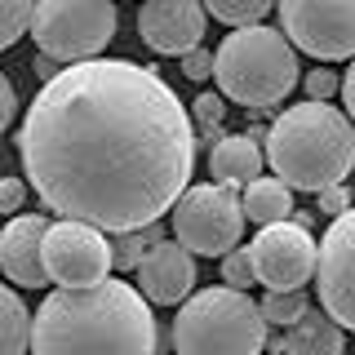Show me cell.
<instances>
[{"label":"cell","mask_w":355,"mask_h":355,"mask_svg":"<svg viewBox=\"0 0 355 355\" xmlns=\"http://www.w3.org/2000/svg\"><path fill=\"white\" fill-rule=\"evenodd\" d=\"M18 155L49 214L125 236L155 227L187 196L196 129L155 67L94 58L40 85Z\"/></svg>","instance_id":"obj_1"},{"label":"cell","mask_w":355,"mask_h":355,"mask_svg":"<svg viewBox=\"0 0 355 355\" xmlns=\"http://www.w3.org/2000/svg\"><path fill=\"white\" fill-rule=\"evenodd\" d=\"M151 302L125 280L53 288L31 324V355H155Z\"/></svg>","instance_id":"obj_2"},{"label":"cell","mask_w":355,"mask_h":355,"mask_svg":"<svg viewBox=\"0 0 355 355\" xmlns=\"http://www.w3.org/2000/svg\"><path fill=\"white\" fill-rule=\"evenodd\" d=\"M266 164L293 191H329L355 169V120L329 103H297L266 129Z\"/></svg>","instance_id":"obj_3"},{"label":"cell","mask_w":355,"mask_h":355,"mask_svg":"<svg viewBox=\"0 0 355 355\" xmlns=\"http://www.w3.org/2000/svg\"><path fill=\"white\" fill-rule=\"evenodd\" d=\"M297 49L275 27H240L222 40L214 80L218 94L240 107H275L297 85Z\"/></svg>","instance_id":"obj_4"},{"label":"cell","mask_w":355,"mask_h":355,"mask_svg":"<svg viewBox=\"0 0 355 355\" xmlns=\"http://www.w3.org/2000/svg\"><path fill=\"white\" fill-rule=\"evenodd\" d=\"M266 342L262 306L240 288H200L178 306L173 355H262Z\"/></svg>","instance_id":"obj_5"},{"label":"cell","mask_w":355,"mask_h":355,"mask_svg":"<svg viewBox=\"0 0 355 355\" xmlns=\"http://www.w3.org/2000/svg\"><path fill=\"white\" fill-rule=\"evenodd\" d=\"M120 27L116 0H36L31 40L53 62H94Z\"/></svg>","instance_id":"obj_6"},{"label":"cell","mask_w":355,"mask_h":355,"mask_svg":"<svg viewBox=\"0 0 355 355\" xmlns=\"http://www.w3.org/2000/svg\"><path fill=\"white\" fill-rule=\"evenodd\" d=\"M169 218H173V240L200 258H227L231 249H240L244 205L231 187L218 182L187 187V196L173 205Z\"/></svg>","instance_id":"obj_7"},{"label":"cell","mask_w":355,"mask_h":355,"mask_svg":"<svg viewBox=\"0 0 355 355\" xmlns=\"http://www.w3.org/2000/svg\"><path fill=\"white\" fill-rule=\"evenodd\" d=\"M293 49L320 62H355V0H275Z\"/></svg>","instance_id":"obj_8"},{"label":"cell","mask_w":355,"mask_h":355,"mask_svg":"<svg viewBox=\"0 0 355 355\" xmlns=\"http://www.w3.org/2000/svg\"><path fill=\"white\" fill-rule=\"evenodd\" d=\"M44 271H49V284H58V288H94V284L111 280L116 258H111L107 231L89 227V222H71V218L49 222Z\"/></svg>","instance_id":"obj_9"},{"label":"cell","mask_w":355,"mask_h":355,"mask_svg":"<svg viewBox=\"0 0 355 355\" xmlns=\"http://www.w3.org/2000/svg\"><path fill=\"white\" fill-rule=\"evenodd\" d=\"M249 253H253L258 284H266V293H293V288H302L320 266V244L311 240V231L297 227V222L262 227L258 240L249 244Z\"/></svg>","instance_id":"obj_10"},{"label":"cell","mask_w":355,"mask_h":355,"mask_svg":"<svg viewBox=\"0 0 355 355\" xmlns=\"http://www.w3.org/2000/svg\"><path fill=\"white\" fill-rule=\"evenodd\" d=\"M320 311H329L347 333H355V209L329 222L320 240Z\"/></svg>","instance_id":"obj_11"},{"label":"cell","mask_w":355,"mask_h":355,"mask_svg":"<svg viewBox=\"0 0 355 355\" xmlns=\"http://www.w3.org/2000/svg\"><path fill=\"white\" fill-rule=\"evenodd\" d=\"M205 22H209L205 0H142L138 36L164 58H187L191 49H200Z\"/></svg>","instance_id":"obj_12"},{"label":"cell","mask_w":355,"mask_h":355,"mask_svg":"<svg viewBox=\"0 0 355 355\" xmlns=\"http://www.w3.org/2000/svg\"><path fill=\"white\" fill-rule=\"evenodd\" d=\"M44 236H49V218L44 214H18L0 227V271L9 275V284H22V288L49 284Z\"/></svg>","instance_id":"obj_13"},{"label":"cell","mask_w":355,"mask_h":355,"mask_svg":"<svg viewBox=\"0 0 355 355\" xmlns=\"http://www.w3.org/2000/svg\"><path fill=\"white\" fill-rule=\"evenodd\" d=\"M196 288V253L178 240H160L138 266V293L151 306H178Z\"/></svg>","instance_id":"obj_14"},{"label":"cell","mask_w":355,"mask_h":355,"mask_svg":"<svg viewBox=\"0 0 355 355\" xmlns=\"http://www.w3.org/2000/svg\"><path fill=\"white\" fill-rule=\"evenodd\" d=\"M262 160L266 155L258 151V142L249 138V133H231V138H222L214 155H209V173L218 178V187H249L262 178Z\"/></svg>","instance_id":"obj_15"},{"label":"cell","mask_w":355,"mask_h":355,"mask_svg":"<svg viewBox=\"0 0 355 355\" xmlns=\"http://www.w3.org/2000/svg\"><path fill=\"white\" fill-rule=\"evenodd\" d=\"M347 351V329L329 311L311 306L293 329H284V355H342Z\"/></svg>","instance_id":"obj_16"},{"label":"cell","mask_w":355,"mask_h":355,"mask_svg":"<svg viewBox=\"0 0 355 355\" xmlns=\"http://www.w3.org/2000/svg\"><path fill=\"white\" fill-rule=\"evenodd\" d=\"M244 218L258 227H275V222H293V187H284L280 178H258L244 187L240 196Z\"/></svg>","instance_id":"obj_17"},{"label":"cell","mask_w":355,"mask_h":355,"mask_svg":"<svg viewBox=\"0 0 355 355\" xmlns=\"http://www.w3.org/2000/svg\"><path fill=\"white\" fill-rule=\"evenodd\" d=\"M31 311L9 284H0V355H27L31 351Z\"/></svg>","instance_id":"obj_18"},{"label":"cell","mask_w":355,"mask_h":355,"mask_svg":"<svg viewBox=\"0 0 355 355\" xmlns=\"http://www.w3.org/2000/svg\"><path fill=\"white\" fill-rule=\"evenodd\" d=\"M205 9L227 27H258V22L275 9V0H205Z\"/></svg>","instance_id":"obj_19"},{"label":"cell","mask_w":355,"mask_h":355,"mask_svg":"<svg viewBox=\"0 0 355 355\" xmlns=\"http://www.w3.org/2000/svg\"><path fill=\"white\" fill-rule=\"evenodd\" d=\"M160 244L155 227H142V231H125V236H111V258H116V271H138L142 258Z\"/></svg>","instance_id":"obj_20"},{"label":"cell","mask_w":355,"mask_h":355,"mask_svg":"<svg viewBox=\"0 0 355 355\" xmlns=\"http://www.w3.org/2000/svg\"><path fill=\"white\" fill-rule=\"evenodd\" d=\"M258 306H262V320H266V324H275L280 333H284V329H293L297 320H302L306 311H311V302H306L302 288H293V293H266Z\"/></svg>","instance_id":"obj_21"},{"label":"cell","mask_w":355,"mask_h":355,"mask_svg":"<svg viewBox=\"0 0 355 355\" xmlns=\"http://www.w3.org/2000/svg\"><path fill=\"white\" fill-rule=\"evenodd\" d=\"M31 14H36V0H0V49H9L18 36H27Z\"/></svg>","instance_id":"obj_22"},{"label":"cell","mask_w":355,"mask_h":355,"mask_svg":"<svg viewBox=\"0 0 355 355\" xmlns=\"http://www.w3.org/2000/svg\"><path fill=\"white\" fill-rule=\"evenodd\" d=\"M222 284L249 293V284H258V271H253V253L249 249H231L222 258Z\"/></svg>","instance_id":"obj_23"},{"label":"cell","mask_w":355,"mask_h":355,"mask_svg":"<svg viewBox=\"0 0 355 355\" xmlns=\"http://www.w3.org/2000/svg\"><path fill=\"white\" fill-rule=\"evenodd\" d=\"M178 62H182V76H187V80H209V76H214V67H218V53L191 49L187 58H178Z\"/></svg>","instance_id":"obj_24"},{"label":"cell","mask_w":355,"mask_h":355,"mask_svg":"<svg viewBox=\"0 0 355 355\" xmlns=\"http://www.w3.org/2000/svg\"><path fill=\"white\" fill-rule=\"evenodd\" d=\"M306 94H311V103H329L333 94H342V80H338L333 71H324V67H320V71L306 76Z\"/></svg>","instance_id":"obj_25"},{"label":"cell","mask_w":355,"mask_h":355,"mask_svg":"<svg viewBox=\"0 0 355 355\" xmlns=\"http://www.w3.org/2000/svg\"><path fill=\"white\" fill-rule=\"evenodd\" d=\"M27 205V182L22 178H0V214H14Z\"/></svg>","instance_id":"obj_26"},{"label":"cell","mask_w":355,"mask_h":355,"mask_svg":"<svg viewBox=\"0 0 355 355\" xmlns=\"http://www.w3.org/2000/svg\"><path fill=\"white\" fill-rule=\"evenodd\" d=\"M351 196H347V187H329V191H320V214H329V218H342V214H351Z\"/></svg>","instance_id":"obj_27"},{"label":"cell","mask_w":355,"mask_h":355,"mask_svg":"<svg viewBox=\"0 0 355 355\" xmlns=\"http://www.w3.org/2000/svg\"><path fill=\"white\" fill-rule=\"evenodd\" d=\"M222 111H227V98H222V94H200L196 98V116L205 120V125H218Z\"/></svg>","instance_id":"obj_28"},{"label":"cell","mask_w":355,"mask_h":355,"mask_svg":"<svg viewBox=\"0 0 355 355\" xmlns=\"http://www.w3.org/2000/svg\"><path fill=\"white\" fill-rule=\"evenodd\" d=\"M18 111V94H14V80H9L5 71H0V133L9 129V120H14Z\"/></svg>","instance_id":"obj_29"},{"label":"cell","mask_w":355,"mask_h":355,"mask_svg":"<svg viewBox=\"0 0 355 355\" xmlns=\"http://www.w3.org/2000/svg\"><path fill=\"white\" fill-rule=\"evenodd\" d=\"M342 107H347V116L355 120V62L347 67V76H342Z\"/></svg>","instance_id":"obj_30"},{"label":"cell","mask_w":355,"mask_h":355,"mask_svg":"<svg viewBox=\"0 0 355 355\" xmlns=\"http://www.w3.org/2000/svg\"><path fill=\"white\" fill-rule=\"evenodd\" d=\"M36 76H40L44 85H49L53 76H58V71H53V58H44V53H40V58H36Z\"/></svg>","instance_id":"obj_31"}]
</instances>
